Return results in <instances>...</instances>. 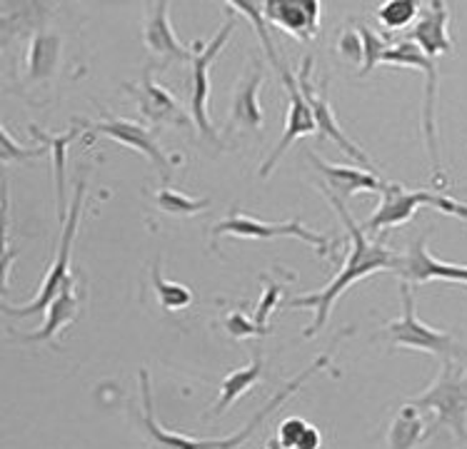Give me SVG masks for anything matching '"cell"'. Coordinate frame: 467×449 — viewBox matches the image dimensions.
Segmentation results:
<instances>
[{"label": "cell", "mask_w": 467, "mask_h": 449, "mask_svg": "<svg viewBox=\"0 0 467 449\" xmlns=\"http://www.w3.org/2000/svg\"><path fill=\"white\" fill-rule=\"evenodd\" d=\"M155 205L158 210L165 212V215H175V218H188V215H198L205 208H210L208 198L202 200H195V198H188L178 190H171V188H161V192H155Z\"/></svg>", "instance_id": "cell-25"}, {"label": "cell", "mask_w": 467, "mask_h": 449, "mask_svg": "<svg viewBox=\"0 0 467 449\" xmlns=\"http://www.w3.org/2000/svg\"><path fill=\"white\" fill-rule=\"evenodd\" d=\"M320 13L323 5L317 0H265L263 15L287 36L300 43H310L320 33Z\"/></svg>", "instance_id": "cell-13"}, {"label": "cell", "mask_w": 467, "mask_h": 449, "mask_svg": "<svg viewBox=\"0 0 467 449\" xmlns=\"http://www.w3.org/2000/svg\"><path fill=\"white\" fill-rule=\"evenodd\" d=\"M265 449H283V447H280V442L277 440H270V444H267Z\"/></svg>", "instance_id": "cell-34"}, {"label": "cell", "mask_w": 467, "mask_h": 449, "mask_svg": "<svg viewBox=\"0 0 467 449\" xmlns=\"http://www.w3.org/2000/svg\"><path fill=\"white\" fill-rule=\"evenodd\" d=\"M420 15V3L415 0H388L378 8V20L385 30H402Z\"/></svg>", "instance_id": "cell-26"}, {"label": "cell", "mask_w": 467, "mask_h": 449, "mask_svg": "<svg viewBox=\"0 0 467 449\" xmlns=\"http://www.w3.org/2000/svg\"><path fill=\"white\" fill-rule=\"evenodd\" d=\"M307 160L315 165V170L320 172L327 185V192H333L335 198L348 200L358 192H382L388 182L380 180L372 170H360V168H348V165H333L327 160H320L317 155H307Z\"/></svg>", "instance_id": "cell-16"}, {"label": "cell", "mask_w": 467, "mask_h": 449, "mask_svg": "<svg viewBox=\"0 0 467 449\" xmlns=\"http://www.w3.org/2000/svg\"><path fill=\"white\" fill-rule=\"evenodd\" d=\"M153 287L155 295H158V302H161L168 312H178V310H188L192 305V292L191 287L181 285V282H172V280H165L161 275V260L153 265Z\"/></svg>", "instance_id": "cell-24"}, {"label": "cell", "mask_w": 467, "mask_h": 449, "mask_svg": "<svg viewBox=\"0 0 467 449\" xmlns=\"http://www.w3.org/2000/svg\"><path fill=\"white\" fill-rule=\"evenodd\" d=\"M60 48H63V40L57 33H50V30L36 33L26 50V80L48 83L60 66Z\"/></svg>", "instance_id": "cell-20"}, {"label": "cell", "mask_w": 467, "mask_h": 449, "mask_svg": "<svg viewBox=\"0 0 467 449\" xmlns=\"http://www.w3.org/2000/svg\"><path fill=\"white\" fill-rule=\"evenodd\" d=\"M450 13L448 5L442 0H432L428 3V10L420 13L418 23L408 30L405 40H412L422 53L432 60L440 56L452 53V40H450Z\"/></svg>", "instance_id": "cell-15"}, {"label": "cell", "mask_w": 467, "mask_h": 449, "mask_svg": "<svg viewBox=\"0 0 467 449\" xmlns=\"http://www.w3.org/2000/svg\"><path fill=\"white\" fill-rule=\"evenodd\" d=\"M80 130H70L66 135H48V133H40L38 125H30V135L38 140L50 155H53V182H56V202H57V220L63 222L67 218L66 215V153H67V145L73 143L78 138Z\"/></svg>", "instance_id": "cell-21"}, {"label": "cell", "mask_w": 467, "mask_h": 449, "mask_svg": "<svg viewBox=\"0 0 467 449\" xmlns=\"http://www.w3.org/2000/svg\"><path fill=\"white\" fill-rule=\"evenodd\" d=\"M223 235H233V238L243 240H275V238H296L307 242L310 248L317 250V255H330V240L315 232V230L306 228L300 220H287V222H263L250 218V215H243V212H230L228 218L223 222H218L213 228V248L215 242Z\"/></svg>", "instance_id": "cell-9"}, {"label": "cell", "mask_w": 467, "mask_h": 449, "mask_svg": "<svg viewBox=\"0 0 467 449\" xmlns=\"http://www.w3.org/2000/svg\"><path fill=\"white\" fill-rule=\"evenodd\" d=\"M3 163H10V160H28V158H43V155H48V150L40 145V148H18V145L13 143V138H10L8 128H3Z\"/></svg>", "instance_id": "cell-31"}, {"label": "cell", "mask_w": 467, "mask_h": 449, "mask_svg": "<svg viewBox=\"0 0 467 449\" xmlns=\"http://www.w3.org/2000/svg\"><path fill=\"white\" fill-rule=\"evenodd\" d=\"M323 447V434L315 424H307V430L303 432V437L297 442L296 449H320Z\"/></svg>", "instance_id": "cell-33"}, {"label": "cell", "mask_w": 467, "mask_h": 449, "mask_svg": "<svg viewBox=\"0 0 467 449\" xmlns=\"http://www.w3.org/2000/svg\"><path fill=\"white\" fill-rule=\"evenodd\" d=\"M307 424H310V422L303 420V417H287L285 422H280V427H277V437H275V440L280 442V447L296 449L300 437H303V432L307 430Z\"/></svg>", "instance_id": "cell-30"}, {"label": "cell", "mask_w": 467, "mask_h": 449, "mask_svg": "<svg viewBox=\"0 0 467 449\" xmlns=\"http://www.w3.org/2000/svg\"><path fill=\"white\" fill-rule=\"evenodd\" d=\"M128 93L138 100V107L148 123L153 125H188V115L182 113L181 103L172 97L168 87L158 86L153 80V67H145L138 83H128Z\"/></svg>", "instance_id": "cell-14"}, {"label": "cell", "mask_w": 467, "mask_h": 449, "mask_svg": "<svg viewBox=\"0 0 467 449\" xmlns=\"http://www.w3.org/2000/svg\"><path fill=\"white\" fill-rule=\"evenodd\" d=\"M410 404L418 410L432 412L435 420L425 432V440L440 427H448L452 437L467 442V370L460 362H442V370L428 390L412 397Z\"/></svg>", "instance_id": "cell-3"}, {"label": "cell", "mask_w": 467, "mask_h": 449, "mask_svg": "<svg viewBox=\"0 0 467 449\" xmlns=\"http://www.w3.org/2000/svg\"><path fill=\"white\" fill-rule=\"evenodd\" d=\"M395 275H400L408 285H428L432 280L467 285V265H452V262L432 258L428 250V235L412 240L408 252L400 255V265L395 270Z\"/></svg>", "instance_id": "cell-12"}, {"label": "cell", "mask_w": 467, "mask_h": 449, "mask_svg": "<svg viewBox=\"0 0 467 449\" xmlns=\"http://www.w3.org/2000/svg\"><path fill=\"white\" fill-rule=\"evenodd\" d=\"M297 86H300V90H303V96H306L307 106H310V110H313V117H315V125H317V130H320V135H325V138H330L333 143H337L340 148H343L345 153L350 155L353 160H358V163L363 165V170H372V163L370 158L358 148V145L348 138V135L340 130V125H337V120H335V113L333 107H330V100H327V96H325V87H327V83L323 80V86H315L313 80V56H306V60H303V66H300V70H297Z\"/></svg>", "instance_id": "cell-10"}, {"label": "cell", "mask_w": 467, "mask_h": 449, "mask_svg": "<svg viewBox=\"0 0 467 449\" xmlns=\"http://www.w3.org/2000/svg\"><path fill=\"white\" fill-rule=\"evenodd\" d=\"M263 86V73L260 70H248V76L240 80L238 90L230 103V120L228 130H248V133L258 135L265 125L263 117V107L258 103V90Z\"/></svg>", "instance_id": "cell-19"}, {"label": "cell", "mask_w": 467, "mask_h": 449, "mask_svg": "<svg viewBox=\"0 0 467 449\" xmlns=\"http://www.w3.org/2000/svg\"><path fill=\"white\" fill-rule=\"evenodd\" d=\"M380 195V208L372 212L370 220L365 222V230L375 232V235L390 228L408 225L420 208H432V210L442 212V215L467 222V205L450 198V195H440V192L430 190H405L402 185H395V182H388Z\"/></svg>", "instance_id": "cell-5"}, {"label": "cell", "mask_w": 467, "mask_h": 449, "mask_svg": "<svg viewBox=\"0 0 467 449\" xmlns=\"http://www.w3.org/2000/svg\"><path fill=\"white\" fill-rule=\"evenodd\" d=\"M235 30V15L233 10H228V20L225 26L213 36L210 43H192V70H191V117L195 128L201 130L202 138H208L210 143H218V135L213 130L208 115V97H210V76L208 70L213 66V60L218 57V53L228 46L230 36Z\"/></svg>", "instance_id": "cell-7"}, {"label": "cell", "mask_w": 467, "mask_h": 449, "mask_svg": "<svg viewBox=\"0 0 467 449\" xmlns=\"http://www.w3.org/2000/svg\"><path fill=\"white\" fill-rule=\"evenodd\" d=\"M80 300H83V292H78L76 278L67 280V285L63 287V292L50 302V307L46 310L48 317H46V325L40 327L38 332H30V335H13L18 342H50L56 344L57 335L66 330L67 325H73L80 315Z\"/></svg>", "instance_id": "cell-18"}, {"label": "cell", "mask_w": 467, "mask_h": 449, "mask_svg": "<svg viewBox=\"0 0 467 449\" xmlns=\"http://www.w3.org/2000/svg\"><path fill=\"white\" fill-rule=\"evenodd\" d=\"M325 195H327V200L333 202L337 215L343 218L345 230L350 235V250H348V258H345L343 268L337 270V275L323 290L287 300L285 307H310L315 312V320L306 330V340H313L323 330L325 322L330 320V312H333V305L337 302V297H343L348 292V287L360 282V280L370 278L375 272H395L398 265H400V255H395L392 250H388L380 242H372L365 235V228H360L350 218V212L345 210V202L340 198H335L333 192L327 190H325Z\"/></svg>", "instance_id": "cell-1"}, {"label": "cell", "mask_w": 467, "mask_h": 449, "mask_svg": "<svg viewBox=\"0 0 467 449\" xmlns=\"http://www.w3.org/2000/svg\"><path fill=\"white\" fill-rule=\"evenodd\" d=\"M263 357L260 354H255L253 357V362L248 364V367H243V370H233V372L223 380V384H220V397L218 402L210 407L208 417H215V414H225V412L230 410V404L233 402H238L243 394H248L255 384L263 380Z\"/></svg>", "instance_id": "cell-22"}, {"label": "cell", "mask_w": 467, "mask_h": 449, "mask_svg": "<svg viewBox=\"0 0 467 449\" xmlns=\"http://www.w3.org/2000/svg\"><path fill=\"white\" fill-rule=\"evenodd\" d=\"M425 440L422 432V414L415 404H405L392 417L388 432V449H415L418 442Z\"/></svg>", "instance_id": "cell-23"}, {"label": "cell", "mask_w": 467, "mask_h": 449, "mask_svg": "<svg viewBox=\"0 0 467 449\" xmlns=\"http://www.w3.org/2000/svg\"><path fill=\"white\" fill-rule=\"evenodd\" d=\"M280 292H283V285H280V282H275V280H265V292L260 297L258 310H255V317H253L263 332H270V330H267V320H270V315H273L277 310V305H280Z\"/></svg>", "instance_id": "cell-28"}, {"label": "cell", "mask_w": 467, "mask_h": 449, "mask_svg": "<svg viewBox=\"0 0 467 449\" xmlns=\"http://www.w3.org/2000/svg\"><path fill=\"white\" fill-rule=\"evenodd\" d=\"M168 8L171 3H153L148 10L143 30L145 48L150 50L153 56L162 57V66H168L172 60H192V48L182 46L181 40L175 38V30L168 18Z\"/></svg>", "instance_id": "cell-17"}, {"label": "cell", "mask_w": 467, "mask_h": 449, "mask_svg": "<svg viewBox=\"0 0 467 449\" xmlns=\"http://www.w3.org/2000/svg\"><path fill=\"white\" fill-rule=\"evenodd\" d=\"M267 60L273 63V67L277 70V76L283 80V86L287 90V97H290V106H287V120H285V133L280 138V143L275 145V150L267 155L265 163L260 165V178L265 180L267 175L273 172V168L277 165V160L287 153V148L300 140V138H306V135H313L317 133V125H315V117H313V110L307 106L306 96H303V90L297 86V76L290 70V67L277 57V50H267L265 53Z\"/></svg>", "instance_id": "cell-8"}, {"label": "cell", "mask_w": 467, "mask_h": 449, "mask_svg": "<svg viewBox=\"0 0 467 449\" xmlns=\"http://www.w3.org/2000/svg\"><path fill=\"white\" fill-rule=\"evenodd\" d=\"M400 300H402V317L392 320L385 327V332L390 337L392 347L400 350H415V352L435 354L442 362H460L467 364V347L458 342L450 332L435 330V327L425 325L415 312V295L408 282L400 285Z\"/></svg>", "instance_id": "cell-4"}, {"label": "cell", "mask_w": 467, "mask_h": 449, "mask_svg": "<svg viewBox=\"0 0 467 449\" xmlns=\"http://www.w3.org/2000/svg\"><path fill=\"white\" fill-rule=\"evenodd\" d=\"M358 33L363 38V67H360V77H365L370 76L375 66H380L382 56H385V50L390 48V46H388V40L382 38V36L372 33L370 26H365V23L358 26Z\"/></svg>", "instance_id": "cell-27"}, {"label": "cell", "mask_w": 467, "mask_h": 449, "mask_svg": "<svg viewBox=\"0 0 467 449\" xmlns=\"http://www.w3.org/2000/svg\"><path fill=\"white\" fill-rule=\"evenodd\" d=\"M223 325L228 330L230 337H235V340H248V337H263L267 332H263L258 327V322L253 320V317L243 315V312H230L225 320H223Z\"/></svg>", "instance_id": "cell-29"}, {"label": "cell", "mask_w": 467, "mask_h": 449, "mask_svg": "<svg viewBox=\"0 0 467 449\" xmlns=\"http://www.w3.org/2000/svg\"><path fill=\"white\" fill-rule=\"evenodd\" d=\"M337 50H340V56L348 57L350 63L360 66V63H363V38H360V33H358V30H345L343 38L337 43Z\"/></svg>", "instance_id": "cell-32"}, {"label": "cell", "mask_w": 467, "mask_h": 449, "mask_svg": "<svg viewBox=\"0 0 467 449\" xmlns=\"http://www.w3.org/2000/svg\"><path fill=\"white\" fill-rule=\"evenodd\" d=\"M330 360H333V352L320 354V357H317L307 370H303V374H297L296 380H290L280 393L273 394V397L263 404V410L250 417V422L243 427V430L235 432L233 437H225V440H191V437H185V434H175V432L165 430L161 422L155 420L153 393H150V374H148V370H140V374H138V380H140V394H143V417H140V424H143L145 432L150 434V440H153L161 449H238L243 447L253 434H255L258 427L265 424L267 417H270L277 407H283V402H285L287 397H293V394H296L297 390H300V387H303V384H306L315 372H317V370H325V367L330 364Z\"/></svg>", "instance_id": "cell-2"}, {"label": "cell", "mask_w": 467, "mask_h": 449, "mask_svg": "<svg viewBox=\"0 0 467 449\" xmlns=\"http://www.w3.org/2000/svg\"><path fill=\"white\" fill-rule=\"evenodd\" d=\"M93 133L105 135V138H110L115 143L125 145V148H130L135 153L145 155L150 165L158 168V172L162 175V180L168 182L171 180V170L175 160L165 155L161 145L155 143V135L150 128H145V125L135 123V120H125V117H105V120H98V123H86Z\"/></svg>", "instance_id": "cell-11"}, {"label": "cell", "mask_w": 467, "mask_h": 449, "mask_svg": "<svg viewBox=\"0 0 467 449\" xmlns=\"http://www.w3.org/2000/svg\"><path fill=\"white\" fill-rule=\"evenodd\" d=\"M86 190H88V180L86 178H80L76 185V198H73V205L67 208V218H66V225H63V235H60V248H57L56 262L48 268V275H46L43 285H40V292L36 295L33 302H28V305H23V307H10L8 302H3V312H5L8 317L40 315V312H43V310H48L50 302L63 292V287L67 285V280L73 278V275H70V255H73V240H76L78 222H80V212H83Z\"/></svg>", "instance_id": "cell-6"}]
</instances>
